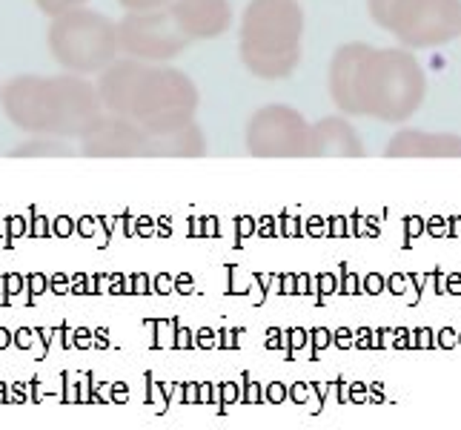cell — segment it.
<instances>
[{
	"label": "cell",
	"mask_w": 461,
	"mask_h": 430,
	"mask_svg": "<svg viewBox=\"0 0 461 430\" xmlns=\"http://www.w3.org/2000/svg\"><path fill=\"white\" fill-rule=\"evenodd\" d=\"M147 143L149 133L140 124L104 113L77 141V152L86 158H147Z\"/></svg>",
	"instance_id": "9"
},
{
	"label": "cell",
	"mask_w": 461,
	"mask_h": 430,
	"mask_svg": "<svg viewBox=\"0 0 461 430\" xmlns=\"http://www.w3.org/2000/svg\"><path fill=\"white\" fill-rule=\"evenodd\" d=\"M367 9L407 50H436L461 35V0H367Z\"/></svg>",
	"instance_id": "6"
},
{
	"label": "cell",
	"mask_w": 461,
	"mask_h": 430,
	"mask_svg": "<svg viewBox=\"0 0 461 430\" xmlns=\"http://www.w3.org/2000/svg\"><path fill=\"white\" fill-rule=\"evenodd\" d=\"M364 143L349 115H327L310 126V158H361Z\"/></svg>",
	"instance_id": "11"
},
{
	"label": "cell",
	"mask_w": 461,
	"mask_h": 430,
	"mask_svg": "<svg viewBox=\"0 0 461 430\" xmlns=\"http://www.w3.org/2000/svg\"><path fill=\"white\" fill-rule=\"evenodd\" d=\"M14 158H41V155H75L72 141L55 135H32L29 141L18 143L12 150Z\"/></svg>",
	"instance_id": "14"
},
{
	"label": "cell",
	"mask_w": 461,
	"mask_h": 430,
	"mask_svg": "<svg viewBox=\"0 0 461 430\" xmlns=\"http://www.w3.org/2000/svg\"><path fill=\"white\" fill-rule=\"evenodd\" d=\"M118 4L130 12V9H161V6H169L172 0H118Z\"/></svg>",
	"instance_id": "16"
},
{
	"label": "cell",
	"mask_w": 461,
	"mask_h": 430,
	"mask_svg": "<svg viewBox=\"0 0 461 430\" xmlns=\"http://www.w3.org/2000/svg\"><path fill=\"white\" fill-rule=\"evenodd\" d=\"M310 126L298 109L267 104L247 121V152L256 158H310Z\"/></svg>",
	"instance_id": "8"
},
{
	"label": "cell",
	"mask_w": 461,
	"mask_h": 430,
	"mask_svg": "<svg viewBox=\"0 0 461 430\" xmlns=\"http://www.w3.org/2000/svg\"><path fill=\"white\" fill-rule=\"evenodd\" d=\"M201 158L206 155V138L195 121L164 133H149L147 143V158Z\"/></svg>",
	"instance_id": "13"
},
{
	"label": "cell",
	"mask_w": 461,
	"mask_h": 430,
	"mask_svg": "<svg viewBox=\"0 0 461 430\" xmlns=\"http://www.w3.org/2000/svg\"><path fill=\"white\" fill-rule=\"evenodd\" d=\"M46 43L60 67L77 75H101L121 55L118 23L86 6L55 14Z\"/></svg>",
	"instance_id": "5"
},
{
	"label": "cell",
	"mask_w": 461,
	"mask_h": 430,
	"mask_svg": "<svg viewBox=\"0 0 461 430\" xmlns=\"http://www.w3.org/2000/svg\"><path fill=\"white\" fill-rule=\"evenodd\" d=\"M38 9L43 14H50V18H55V14H63L69 9H77V6H86V0H35Z\"/></svg>",
	"instance_id": "15"
},
{
	"label": "cell",
	"mask_w": 461,
	"mask_h": 430,
	"mask_svg": "<svg viewBox=\"0 0 461 430\" xmlns=\"http://www.w3.org/2000/svg\"><path fill=\"white\" fill-rule=\"evenodd\" d=\"M95 84L106 113L132 118L147 133H164L195 121L201 101L198 87L186 72L138 58H118Z\"/></svg>",
	"instance_id": "2"
},
{
	"label": "cell",
	"mask_w": 461,
	"mask_h": 430,
	"mask_svg": "<svg viewBox=\"0 0 461 430\" xmlns=\"http://www.w3.org/2000/svg\"><path fill=\"white\" fill-rule=\"evenodd\" d=\"M172 18L195 41H215L227 35L232 26V4L230 0H172Z\"/></svg>",
	"instance_id": "10"
},
{
	"label": "cell",
	"mask_w": 461,
	"mask_h": 430,
	"mask_svg": "<svg viewBox=\"0 0 461 430\" xmlns=\"http://www.w3.org/2000/svg\"><path fill=\"white\" fill-rule=\"evenodd\" d=\"M384 155L390 158H461V135L427 133V130L404 126V130H399L390 138Z\"/></svg>",
	"instance_id": "12"
},
{
	"label": "cell",
	"mask_w": 461,
	"mask_h": 430,
	"mask_svg": "<svg viewBox=\"0 0 461 430\" xmlns=\"http://www.w3.org/2000/svg\"><path fill=\"white\" fill-rule=\"evenodd\" d=\"M6 118L23 133L81 141L106 109L89 75H18L0 92Z\"/></svg>",
	"instance_id": "3"
},
{
	"label": "cell",
	"mask_w": 461,
	"mask_h": 430,
	"mask_svg": "<svg viewBox=\"0 0 461 430\" xmlns=\"http://www.w3.org/2000/svg\"><path fill=\"white\" fill-rule=\"evenodd\" d=\"M118 38L121 52L126 58H138L147 63H169L193 43V38L172 18L169 6L130 9L118 21Z\"/></svg>",
	"instance_id": "7"
},
{
	"label": "cell",
	"mask_w": 461,
	"mask_h": 430,
	"mask_svg": "<svg viewBox=\"0 0 461 430\" xmlns=\"http://www.w3.org/2000/svg\"><path fill=\"white\" fill-rule=\"evenodd\" d=\"M238 55L261 81L290 78L304 55V9L298 0H249L238 26Z\"/></svg>",
	"instance_id": "4"
},
{
	"label": "cell",
	"mask_w": 461,
	"mask_h": 430,
	"mask_svg": "<svg viewBox=\"0 0 461 430\" xmlns=\"http://www.w3.org/2000/svg\"><path fill=\"white\" fill-rule=\"evenodd\" d=\"M330 98L344 115L404 124L419 113L427 95V75L407 46L344 43L327 69Z\"/></svg>",
	"instance_id": "1"
}]
</instances>
